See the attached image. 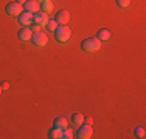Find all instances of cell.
Returning a JSON list of instances; mask_svg holds the SVG:
<instances>
[{
    "instance_id": "4",
    "label": "cell",
    "mask_w": 146,
    "mask_h": 139,
    "mask_svg": "<svg viewBox=\"0 0 146 139\" xmlns=\"http://www.w3.org/2000/svg\"><path fill=\"white\" fill-rule=\"evenodd\" d=\"M5 11H6L8 16H13V17L19 16V14L23 11V5H20V3H17L16 0H14V2H11V3H8V5H6Z\"/></svg>"
},
{
    "instance_id": "24",
    "label": "cell",
    "mask_w": 146,
    "mask_h": 139,
    "mask_svg": "<svg viewBox=\"0 0 146 139\" xmlns=\"http://www.w3.org/2000/svg\"><path fill=\"white\" fill-rule=\"evenodd\" d=\"M2 91H3V90H2V87H0V94H2Z\"/></svg>"
},
{
    "instance_id": "22",
    "label": "cell",
    "mask_w": 146,
    "mask_h": 139,
    "mask_svg": "<svg viewBox=\"0 0 146 139\" xmlns=\"http://www.w3.org/2000/svg\"><path fill=\"white\" fill-rule=\"evenodd\" d=\"M0 87H2V90H8V88H9V83L5 81V82H2V83H0Z\"/></svg>"
},
{
    "instance_id": "1",
    "label": "cell",
    "mask_w": 146,
    "mask_h": 139,
    "mask_svg": "<svg viewBox=\"0 0 146 139\" xmlns=\"http://www.w3.org/2000/svg\"><path fill=\"white\" fill-rule=\"evenodd\" d=\"M81 50L86 53H96V51L101 50V42L96 37H87L81 42Z\"/></svg>"
},
{
    "instance_id": "20",
    "label": "cell",
    "mask_w": 146,
    "mask_h": 139,
    "mask_svg": "<svg viewBox=\"0 0 146 139\" xmlns=\"http://www.w3.org/2000/svg\"><path fill=\"white\" fill-rule=\"evenodd\" d=\"M40 28H42V26H40V25H37V23H34V25L31 26L30 30L33 31V33H39V31H40Z\"/></svg>"
},
{
    "instance_id": "18",
    "label": "cell",
    "mask_w": 146,
    "mask_h": 139,
    "mask_svg": "<svg viewBox=\"0 0 146 139\" xmlns=\"http://www.w3.org/2000/svg\"><path fill=\"white\" fill-rule=\"evenodd\" d=\"M45 26H47L48 28V30H50V31H54V30H56V28H58V22H56V20H48V23H47V25H45Z\"/></svg>"
},
{
    "instance_id": "14",
    "label": "cell",
    "mask_w": 146,
    "mask_h": 139,
    "mask_svg": "<svg viewBox=\"0 0 146 139\" xmlns=\"http://www.w3.org/2000/svg\"><path fill=\"white\" fill-rule=\"evenodd\" d=\"M53 124H54V127H58V128H62V130L68 127V122H67V119H65V117H62V116L56 117Z\"/></svg>"
},
{
    "instance_id": "9",
    "label": "cell",
    "mask_w": 146,
    "mask_h": 139,
    "mask_svg": "<svg viewBox=\"0 0 146 139\" xmlns=\"http://www.w3.org/2000/svg\"><path fill=\"white\" fill-rule=\"evenodd\" d=\"M23 6H25V11L31 12V14L39 11V5H37V2H34V0H27V2L23 3Z\"/></svg>"
},
{
    "instance_id": "12",
    "label": "cell",
    "mask_w": 146,
    "mask_h": 139,
    "mask_svg": "<svg viewBox=\"0 0 146 139\" xmlns=\"http://www.w3.org/2000/svg\"><path fill=\"white\" fill-rule=\"evenodd\" d=\"M96 39H98L100 42H106V40H109L110 39V31L109 30H100L98 33H96Z\"/></svg>"
},
{
    "instance_id": "13",
    "label": "cell",
    "mask_w": 146,
    "mask_h": 139,
    "mask_svg": "<svg viewBox=\"0 0 146 139\" xmlns=\"http://www.w3.org/2000/svg\"><path fill=\"white\" fill-rule=\"evenodd\" d=\"M72 124H75V125H82L84 124V114L82 113H73L72 114Z\"/></svg>"
},
{
    "instance_id": "23",
    "label": "cell",
    "mask_w": 146,
    "mask_h": 139,
    "mask_svg": "<svg viewBox=\"0 0 146 139\" xmlns=\"http://www.w3.org/2000/svg\"><path fill=\"white\" fill-rule=\"evenodd\" d=\"M16 2H17V3H20V5H23V3L27 2V0H16Z\"/></svg>"
},
{
    "instance_id": "5",
    "label": "cell",
    "mask_w": 146,
    "mask_h": 139,
    "mask_svg": "<svg viewBox=\"0 0 146 139\" xmlns=\"http://www.w3.org/2000/svg\"><path fill=\"white\" fill-rule=\"evenodd\" d=\"M31 42H33L36 47H45L48 42V37L47 34L42 33V31H39V33H33V36H31Z\"/></svg>"
},
{
    "instance_id": "16",
    "label": "cell",
    "mask_w": 146,
    "mask_h": 139,
    "mask_svg": "<svg viewBox=\"0 0 146 139\" xmlns=\"http://www.w3.org/2000/svg\"><path fill=\"white\" fill-rule=\"evenodd\" d=\"M134 134H135V138H138V139H145V136H146L145 127H141V125H138V127H135V130H134Z\"/></svg>"
},
{
    "instance_id": "10",
    "label": "cell",
    "mask_w": 146,
    "mask_h": 139,
    "mask_svg": "<svg viewBox=\"0 0 146 139\" xmlns=\"http://www.w3.org/2000/svg\"><path fill=\"white\" fill-rule=\"evenodd\" d=\"M31 36H33V31H31L30 28H22V30L17 33V37H19L20 40H23V42L31 40Z\"/></svg>"
},
{
    "instance_id": "19",
    "label": "cell",
    "mask_w": 146,
    "mask_h": 139,
    "mask_svg": "<svg viewBox=\"0 0 146 139\" xmlns=\"http://www.w3.org/2000/svg\"><path fill=\"white\" fill-rule=\"evenodd\" d=\"M117 5L120 8H127L131 5V0H117Z\"/></svg>"
},
{
    "instance_id": "3",
    "label": "cell",
    "mask_w": 146,
    "mask_h": 139,
    "mask_svg": "<svg viewBox=\"0 0 146 139\" xmlns=\"http://www.w3.org/2000/svg\"><path fill=\"white\" fill-rule=\"evenodd\" d=\"M92 136H93V128H92V125H87V124L79 125L78 131H76V138H78V139H90Z\"/></svg>"
},
{
    "instance_id": "11",
    "label": "cell",
    "mask_w": 146,
    "mask_h": 139,
    "mask_svg": "<svg viewBox=\"0 0 146 139\" xmlns=\"http://www.w3.org/2000/svg\"><path fill=\"white\" fill-rule=\"evenodd\" d=\"M39 9L42 12H51L53 11V2L51 0H42V3L39 5Z\"/></svg>"
},
{
    "instance_id": "6",
    "label": "cell",
    "mask_w": 146,
    "mask_h": 139,
    "mask_svg": "<svg viewBox=\"0 0 146 139\" xmlns=\"http://www.w3.org/2000/svg\"><path fill=\"white\" fill-rule=\"evenodd\" d=\"M17 19H19V23L22 25L23 28H28V25L33 23V14L31 12H27V11H22L17 16Z\"/></svg>"
},
{
    "instance_id": "2",
    "label": "cell",
    "mask_w": 146,
    "mask_h": 139,
    "mask_svg": "<svg viewBox=\"0 0 146 139\" xmlns=\"http://www.w3.org/2000/svg\"><path fill=\"white\" fill-rule=\"evenodd\" d=\"M54 33V39L59 43H67L72 37V31L67 25H58V28L53 31Z\"/></svg>"
},
{
    "instance_id": "17",
    "label": "cell",
    "mask_w": 146,
    "mask_h": 139,
    "mask_svg": "<svg viewBox=\"0 0 146 139\" xmlns=\"http://www.w3.org/2000/svg\"><path fill=\"white\" fill-rule=\"evenodd\" d=\"M62 138L64 139H72V138H75V133H73V130H70V128H64L62 130Z\"/></svg>"
},
{
    "instance_id": "21",
    "label": "cell",
    "mask_w": 146,
    "mask_h": 139,
    "mask_svg": "<svg viewBox=\"0 0 146 139\" xmlns=\"http://www.w3.org/2000/svg\"><path fill=\"white\" fill-rule=\"evenodd\" d=\"M92 122H93V119L90 116H87V117H84V124H87V125H92Z\"/></svg>"
},
{
    "instance_id": "15",
    "label": "cell",
    "mask_w": 146,
    "mask_h": 139,
    "mask_svg": "<svg viewBox=\"0 0 146 139\" xmlns=\"http://www.w3.org/2000/svg\"><path fill=\"white\" fill-rule=\"evenodd\" d=\"M48 138H51V139H59V138H62V128L53 127L50 131H48Z\"/></svg>"
},
{
    "instance_id": "7",
    "label": "cell",
    "mask_w": 146,
    "mask_h": 139,
    "mask_svg": "<svg viewBox=\"0 0 146 139\" xmlns=\"http://www.w3.org/2000/svg\"><path fill=\"white\" fill-rule=\"evenodd\" d=\"M54 20L58 22V25H67V23L70 22V12H68L67 9H62V11L56 12Z\"/></svg>"
},
{
    "instance_id": "8",
    "label": "cell",
    "mask_w": 146,
    "mask_h": 139,
    "mask_svg": "<svg viewBox=\"0 0 146 139\" xmlns=\"http://www.w3.org/2000/svg\"><path fill=\"white\" fill-rule=\"evenodd\" d=\"M33 23H37L40 26H45L48 23V16L47 12H42V11H37L33 14Z\"/></svg>"
}]
</instances>
